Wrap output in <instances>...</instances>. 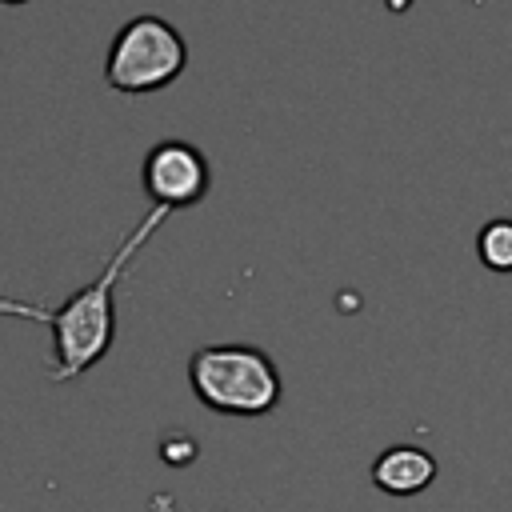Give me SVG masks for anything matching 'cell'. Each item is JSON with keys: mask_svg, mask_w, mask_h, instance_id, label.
Segmentation results:
<instances>
[{"mask_svg": "<svg viewBox=\"0 0 512 512\" xmlns=\"http://www.w3.org/2000/svg\"><path fill=\"white\" fill-rule=\"evenodd\" d=\"M140 180H144V192H148L152 208L180 212V208H192V204L204 200V192L212 184V172H208V160L196 144L160 140V144L148 148Z\"/></svg>", "mask_w": 512, "mask_h": 512, "instance_id": "cell-4", "label": "cell"}, {"mask_svg": "<svg viewBox=\"0 0 512 512\" xmlns=\"http://www.w3.org/2000/svg\"><path fill=\"white\" fill-rule=\"evenodd\" d=\"M384 4H388V12H408L416 0H384Z\"/></svg>", "mask_w": 512, "mask_h": 512, "instance_id": "cell-7", "label": "cell"}, {"mask_svg": "<svg viewBox=\"0 0 512 512\" xmlns=\"http://www.w3.org/2000/svg\"><path fill=\"white\" fill-rule=\"evenodd\" d=\"M168 220V208H152L112 252V260L104 264V272L84 284L80 292H72L60 308H40L28 300H8L0 296V316H20V320H40L52 328V360H48V380L68 384L80 380L92 364H100L112 348L116 336V300L112 288L120 280V272L132 264V256L148 244V236Z\"/></svg>", "mask_w": 512, "mask_h": 512, "instance_id": "cell-1", "label": "cell"}, {"mask_svg": "<svg viewBox=\"0 0 512 512\" xmlns=\"http://www.w3.org/2000/svg\"><path fill=\"white\" fill-rule=\"evenodd\" d=\"M196 400L220 416H264L280 404L284 380L268 352L252 344H204L188 356Z\"/></svg>", "mask_w": 512, "mask_h": 512, "instance_id": "cell-2", "label": "cell"}, {"mask_svg": "<svg viewBox=\"0 0 512 512\" xmlns=\"http://www.w3.org/2000/svg\"><path fill=\"white\" fill-rule=\"evenodd\" d=\"M188 68V44L184 36L156 12L132 16L108 44L104 80L116 92L144 96L168 88Z\"/></svg>", "mask_w": 512, "mask_h": 512, "instance_id": "cell-3", "label": "cell"}, {"mask_svg": "<svg viewBox=\"0 0 512 512\" xmlns=\"http://www.w3.org/2000/svg\"><path fill=\"white\" fill-rule=\"evenodd\" d=\"M436 480V456L420 444H392L372 460V484L388 496H416Z\"/></svg>", "mask_w": 512, "mask_h": 512, "instance_id": "cell-5", "label": "cell"}, {"mask_svg": "<svg viewBox=\"0 0 512 512\" xmlns=\"http://www.w3.org/2000/svg\"><path fill=\"white\" fill-rule=\"evenodd\" d=\"M0 4H12L16 8V4H28V0H0Z\"/></svg>", "mask_w": 512, "mask_h": 512, "instance_id": "cell-8", "label": "cell"}, {"mask_svg": "<svg viewBox=\"0 0 512 512\" xmlns=\"http://www.w3.org/2000/svg\"><path fill=\"white\" fill-rule=\"evenodd\" d=\"M476 252L488 272H512V220H488L476 236Z\"/></svg>", "mask_w": 512, "mask_h": 512, "instance_id": "cell-6", "label": "cell"}]
</instances>
